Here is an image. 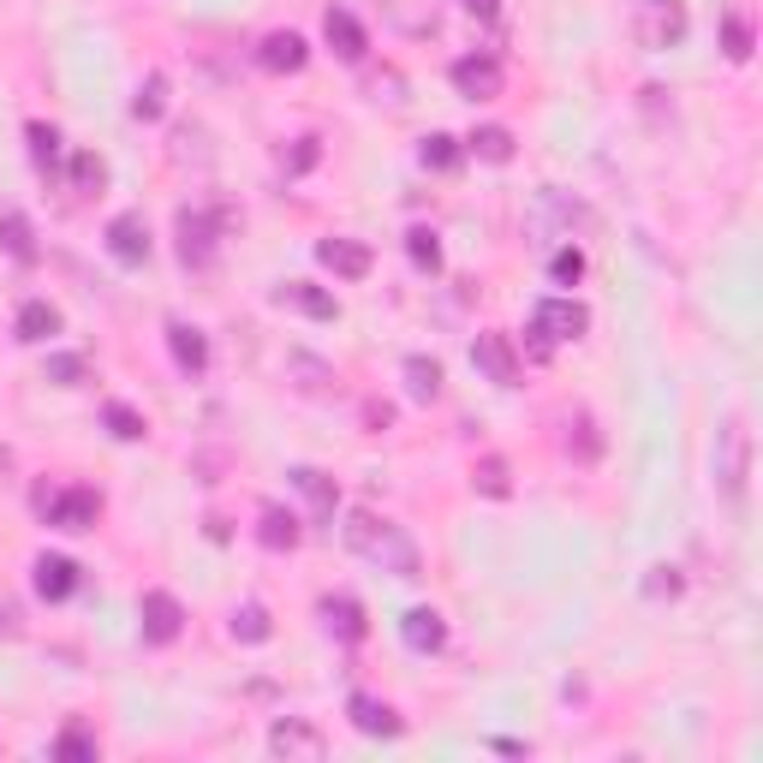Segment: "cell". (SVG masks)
Masks as SVG:
<instances>
[{
	"label": "cell",
	"instance_id": "5bb4252c",
	"mask_svg": "<svg viewBox=\"0 0 763 763\" xmlns=\"http://www.w3.org/2000/svg\"><path fill=\"white\" fill-rule=\"evenodd\" d=\"M275 304H292V311H304V316H316V322H334V316H341L334 292H322V287H311V281H287V287H275Z\"/></svg>",
	"mask_w": 763,
	"mask_h": 763
},
{
	"label": "cell",
	"instance_id": "277c9868",
	"mask_svg": "<svg viewBox=\"0 0 763 763\" xmlns=\"http://www.w3.org/2000/svg\"><path fill=\"white\" fill-rule=\"evenodd\" d=\"M633 31L644 49H674L686 36V0H638Z\"/></svg>",
	"mask_w": 763,
	"mask_h": 763
},
{
	"label": "cell",
	"instance_id": "2e32d148",
	"mask_svg": "<svg viewBox=\"0 0 763 763\" xmlns=\"http://www.w3.org/2000/svg\"><path fill=\"white\" fill-rule=\"evenodd\" d=\"M168 346H173V358H180V370H191V376L209 370V341H203V329H191V322L173 316L168 322Z\"/></svg>",
	"mask_w": 763,
	"mask_h": 763
},
{
	"label": "cell",
	"instance_id": "603a6c76",
	"mask_svg": "<svg viewBox=\"0 0 763 763\" xmlns=\"http://www.w3.org/2000/svg\"><path fill=\"white\" fill-rule=\"evenodd\" d=\"M406 388H412V400L430 406L436 394H442V364L423 358V352H412V358H406Z\"/></svg>",
	"mask_w": 763,
	"mask_h": 763
},
{
	"label": "cell",
	"instance_id": "44dd1931",
	"mask_svg": "<svg viewBox=\"0 0 763 763\" xmlns=\"http://www.w3.org/2000/svg\"><path fill=\"white\" fill-rule=\"evenodd\" d=\"M0 245H7L19 262H36V233H31V222H24L12 203H0Z\"/></svg>",
	"mask_w": 763,
	"mask_h": 763
},
{
	"label": "cell",
	"instance_id": "f1b7e54d",
	"mask_svg": "<svg viewBox=\"0 0 763 763\" xmlns=\"http://www.w3.org/2000/svg\"><path fill=\"white\" fill-rule=\"evenodd\" d=\"M472 155H483V161H513V131L507 126H483V131H472Z\"/></svg>",
	"mask_w": 763,
	"mask_h": 763
},
{
	"label": "cell",
	"instance_id": "ab89813d",
	"mask_svg": "<svg viewBox=\"0 0 763 763\" xmlns=\"http://www.w3.org/2000/svg\"><path fill=\"white\" fill-rule=\"evenodd\" d=\"M549 275H555V281H561V287H572V281H579V275H584V257H579V251H555Z\"/></svg>",
	"mask_w": 763,
	"mask_h": 763
},
{
	"label": "cell",
	"instance_id": "484cf974",
	"mask_svg": "<svg viewBox=\"0 0 763 763\" xmlns=\"http://www.w3.org/2000/svg\"><path fill=\"white\" fill-rule=\"evenodd\" d=\"M131 114H138V120H161V114H168V78H161V72H150V78L138 84Z\"/></svg>",
	"mask_w": 763,
	"mask_h": 763
},
{
	"label": "cell",
	"instance_id": "d590c367",
	"mask_svg": "<svg viewBox=\"0 0 763 763\" xmlns=\"http://www.w3.org/2000/svg\"><path fill=\"white\" fill-rule=\"evenodd\" d=\"M101 418H108V430L120 436V442H143V418L131 412V406H120V400H114V406H108V412H101Z\"/></svg>",
	"mask_w": 763,
	"mask_h": 763
},
{
	"label": "cell",
	"instance_id": "ac0fdd59",
	"mask_svg": "<svg viewBox=\"0 0 763 763\" xmlns=\"http://www.w3.org/2000/svg\"><path fill=\"white\" fill-rule=\"evenodd\" d=\"M400 638L412 644L418 656H430V651H442V644H448V626H442V614H436V609H412L400 621Z\"/></svg>",
	"mask_w": 763,
	"mask_h": 763
},
{
	"label": "cell",
	"instance_id": "d6986e66",
	"mask_svg": "<svg viewBox=\"0 0 763 763\" xmlns=\"http://www.w3.org/2000/svg\"><path fill=\"white\" fill-rule=\"evenodd\" d=\"M346 716H352V728H358V733H400V716H394L382 698H370V692H352Z\"/></svg>",
	"mask_w": 763,
	"mask_h": 763
},
{
	"label": "cell",
	"instance_id": "1f68e13d",
	"mask_svg": "<svg viewBox=\"0 0 763 763\" xmlns=\"http://www.w3.org/2000/svg\"><path fill=\"white\" fill-rule=\"evenodd\" d=\"M567 453H579V460H584V465H591V460H597V453H603V436H597V423H591V418H584V412H579V418H572V423H567Z\"/></svg>",
	"mask_w": 763,
	"mask_h": 763
},
{
	"label": "cell",
	"instance_id": "83f0119b",
	"mask_svg": "<svg viewBox=\"0 0 763 763\" xmlns=\"http://www.w3.org/2000/svg\"><path fill=\"white\" fill-rule=\"evenodd\" d=\"M322 614H329V626L341 638H364V609L352 603V597H329V603H322Z\"/></svg>",
	"mask_w": 763,
	"mask_h": 763
},
{
	"label": "cell",
	"instance_id": "7c38bea8",
	"mask_svg": "<svg viewBox=\"0 0 763 763\" xmlns=\"http://www.w3.org/2000/svg\"><path fill=\"white\" fill-rule=\"evenodd\" d=\"M322 36H329V49L341 54V61H364V49H370V36H364V24L352 19L346 7H329V12H322Z\"/></svg>",
	"mask_w": 763,
	"mask_h": 763
},
{
	"label": "cell",
	"instance_id": "836d02e7",
	"mask_svg": "<svg viewBox=\"0 0 763 763\" xmlns=\"http://www.w3.org/2000/svg\"><path fill=\"white\" fill-rule=\"evenodd\" d=\"M54 752H61V757H84V763H96V752H101V745H96V733H90V728H61V740H54Z\"/></svg>",
	"mask_w": 763,
	"mask_h": 763
},
{
	"label": "cell",
	"instance_id": "9a60e30c",
	"mask_svg": "<svg viewBox=\"0 0 763 763\" xmlns=\"http://www.w3.org/2000/svg\"><path fill=\"white\" fill-rule=\"evenodd\" d=\"M292 483H299V495L311 502V519H316V525H329V519H334V502H341L334 477H329V472H316V465H299V472H292Z\"/></svg>",
	"mask_w": 763,
	"mask_h": 763
},
{
	"label": "cell",
	"instance_id": "74e56055",
	"mask_svg": "<svg viewBox=\"0 0 763 763\" xmlns=\"http://www.w3.org/2000/svg\"><path fill=\"white\" fill-rule=\"evenodd\" d=\"M72 180H78V191H101V180H108L101 155H78V161H72Z\"/></svg>",
	"mask_w": 763,
	"mask_h": 763
},
{
	"label": "cell",
	"instance_id": "5b68a950",
	"mask_svg": "<svg viewBox=\"0 0 763 763\" xmlns=\"http://www.w3.org/2000/svg\"><path fill=\"white\" fill-rule=\"evenodd\" d=\"M472 364L495 382V388H519V346H513V334L483 329L472 341Z\"/></svg>",
	"mask_w": 763,
	"mask_h": 763
},
{
	"label": "cell",
	"instance_id": "3957f363",
	"mask_svg": "<svg viewBox=\"0 0 763 763\" xmlns=\"http://www.w3.org/2000/svg\"><path fill=\"white\" fill-rule=\"evenodd\" d=\"M233 222V215H203V209H180V222H173V233H180V262L185 269H209L215 262V233H222Z\"/></svg>",
	"mask_w": 763,
	"mask_h": 763
},
{
	"label": "cell",
	"instance_id": "7bdbcfd3",
	"mask_svg": "<svg viewBox=\"0 0 763 763\" xmlns=\"http://www.w3.org/2000/svg\"><path fill=\"white\" fill-rule=\"evenodd\" d=\"M465 12L472 19H502V0H465Z\"/></svg>",
	"mask_w": 763,
	"mask_h": 763
},
{
	"label": "cell",
	"instance_id": "ba28073f",
	"mask_svg": "<svg viewBox=\"0 0 763 763\" xmlns=\"http://www.w3.org/2000/svg\"><path fill=\"white\" fill-rule=\"evenodd\" d=\"M138 621H143V644H173L185 633V609H180L173 591H143Z\"/></svg>",
	"mask_w": 763,
	"mask_h": 763
},
{
	"label": "cell",
	"instance_id": "7a4b0ae2",
	"mask_svg": "<svg viewBox=\"0 0 763 763\" xmlns=\"http://www.w3.org/2000/svg\"><path fill=\"white\" fill-rule=\"evenodd\" d=\"M716 477L733 507H745V483H752V430L740 418L722 423V448H716Z\"/></svg>",
	"mask_w": 763,
	"mask_h": 763
},
{
	"label": "cell",
	"instance_id": "cb8c5ba5",
	"mask_svg": "<svg viewBox=\"0 0 763 763\" xmlns=\"http://www.w3.org/2000/svg\"><path fill=\"white\" fill-rule=\"evenodd\" d=\"M472 490H477V495H490V502H507V495H513V472H507V460H502V453H490V460H477V472H472Z\"/></svg>",
	"mask_w": 763,
	"mask_h": 763
},
{
	"label": "cell",
	"instance_id": "30bf717a",
	"mask_svg": "<svg viewBox=\"0 0 763 763\" xmlns=\"http://www.w3.org/2000/svg\"><path fill=\"white\" fill-rule=\"evenodd\" d=\"M453 90L472 96V101H495L502 96V61H495V54H465V61H453Z\"/></svg>",
	"mask_w": 763,
	"mask_h": 763
},
{
	"label": "cell",
	"instance_id": "ee69618b",
	"mask_svg": "<svg viewBox=\"0 0 763 763\" xmlns=\"http://www.w3.org/2000/svg\"><path fill=\"white\" fill-rule=\"evenodd\" d=\"M364 418H370V430H388V423H394V406H370Z\"/></svg>",
	"mask_w": 763,
	"mask_h": 763
},
{
	"label": "cell",
	"instance_id": "d4e9b609",
	"mask_svg": "<svg viewBox=\"0 0 763 763\" xmlns=\"http://www.w3.org/2000/svg\"><path fill=\"white\" fill-rule=\"evenodd\" d=\"M54 329H61V311H54L49 299H31L19 311V341H49Z\"/></svg>",
	"mask_w": 763,
	"mask_h": 763
},
{
	"label": "cell",
	"instance_id": "8d00e7d4",
	"mask_svg": "<svg viewBox=\"0 0 763 763\" xmlns=\"http://www.w3.org/2000/svg\"><path fill=\"white\" fill-rule=\"evenodd\" d=\"M423 161H430V168H453V161H460V143H453L448 131H430V138H423Z\"/></svg>",
	"mask_w": 763,
	"mask_h": 763
},
{
	"label": "cell",
	"instance_id": "4316f807",
	"mask_svg": "<svg viewBox=\"0 0 763 763\" xmlns=\"http://www.w3.org/2000/svg\"><path fill=\"white\" fill-rule=\"evenodd\" d=\"M257 537L269 542V549H292V542H299V519H292V513H281V507H262Z\"/></svg>",
	"mask_w": 763,
	"mask_h": 763
},
{
	"label": "cell",
	"instance_id": "9c48e42d",
	"mask_svg": "<svg viewBox=\"0 0 763 763\" xmlns=\"http://www.w3.org/2000/svg\"><path fill=\"white\" fill-rule=\"evenodd\" d=\"M269 752H275V757H304V763H316V757H329V740H322V728H311L304 716H281V722L269 728Z\"/></svg>",
	"mask_w": 763,
	"mask_h": 763
},
{
	"label": "cell",
	"instance_id": "f546056e",
	"mask_svg": "<svg viewBox=\"0 0 763 763\" xmlns=\"http://www.w3.org/2000/svg\"><path fill=\"white\" fill-rule=\"evenodd\" d=\"M275 626H269V609L262 603H245V609H233V638H245V644H262Z\"/></svg>",
	"mask_w": 763,
	"mask_h": 763
},
{
	"label": "cell",
	"instance_id": "6da1fadb",
	"mask_svg": "<svg viewBox=\"0 0 763 763\" xmlns=\"http://www.w3.org/2000/svg\"><path fill=\"white\" fill-rule=\"evenodd\" d=\"M346 549L364 555V561L382 567V572H394V579H418V572H423L418 542L406 537L394 519H376L370 507H352L346 513Z\"/></svg>",
	"mask_w": 763,
	"mask_h": 763
},
{
	"label": "cell",
	"instance_id": "8992f818",
	"mask_svg": "<svg viewBox=\"0 0 763 763\" xmlns=\"http://www.w3.org/2000/svg\"><path fill=\"white\" fill-rule=\"evenodd\" d=\"M591 329V311H584L579 299H542L537 316H531V334H542V341H579V334Z\"/></svg>",
	"mask_w": 763,
	"mask_h": 763
},
{
	"label": "cell",
	"instance_id": "60d3db41",
	"mask_svg": "<svg viewBox=\"0 0 763 763\" xmlns=\"http://www.w3.org/2000/svg\"><path fill=\"white\" fill-rule=\"evenodd\" d=\"M651 597H680V572H674V567H656V579H651Z\"/></svg>",
	"mask_w": 763,
	"mask_h": 763
},
{
	"label": "cell",
	"instance_id": "e0dca14e",
	"mask_svg": "<svg viewBox=\"0 0 763 763\" xmlns=\"http://www.w3.org/2000/svg\"><path fill=\"white\" fill-rule=\"evenodd\" d=\"M257 61L269 66V72H299L304 61H311V49H304V36H299V31H275V36H262Z\"/></svg>",
	"mask_w": 763,
	"mask_h": 763
},
{
	"label": "cell",
	"instance_id": "7402d4cb",
	"mask_svg": "<svg viewBox=\"0 0 763 763\" xmlns=\"http://www.w3.org/2000/svg\"><path fill=\"white\" fill-rule=\"evenodd\" d=\"M287 376L299 382L304 394H329V382H334V364L311 358V352H287Z\"/></svg>",
	"mask_w": 763,
	"mask_h": 763
},
{
	"label": "cell",
	"instance_id": "4fadbf2b",
	"mask_svg": "<svg viewBox=\"0 0 763 763\" xmlns=\"http://www.w3.org/2000/svg\"><path fill=\"white\" fill-rule=\"evenodd\" d=\"M108 251L120 257V262H143L150 257V227H143V215H114L108 222Z\"/></svg>",
	"mask_w": 763,
	"mask_h": 763
},
{
	"label": "cell",
	"instance_id": "e575fe53",
	"mask_svg": "<svg viewBox=\"0 0 763 763\" xmlns=\"http://www.w3.org/2000/svg\"><path fill=\"white\" fill-rule=\"evenodd\" d=\"M722 42H728V61H752V24H745V12H728Z\"/></svg>",
	"mask_w": 763,
	"mask_h": 763
},
{
	"label": "cell",
	"instance_id": "8fae6325",
	"mask_svg": "<svg viewBox=\"0 0 763 763\" xmlns=\"http://www.w3.org/2000/svg\"><path fill=\"white\" fill-rule=\"evenodd\" d=\"M316 262H322V269H334L341 281H364L376 257H370V245H364V239H322Z\"/></svg>",
	"mask_w": 763,
	"mask_h": 763
},
{
	"label": "cell",
	"instance_id": "f35d334b",
	"mask_svg": "<svg viewBox=\"0 0 763 763\" xmlns=\"http://www.w3.org/2000/svg\"><path fill=\"white\" fill-rule=\"evenodd\" d=\"M84 376V358H78V352H54V358H49V382H61V388H72V382H78Z\"/></svg>",
	"mask_w": 763,
	"mask_h": 763
},
{
	"label": "cell",
	"instance_id": "b9f144b4",
	"mask_svg": "<svg viewBox=\"0 0 763 763\" xmlns=\"http://www.w3.org/2000/svg\"><path fill=\"white\" fill-rule=\"evenodd\" d=\"M311 161H316V138H299V150H292V161H287V168H292V173H304V168H311Z\"/></svg>",
	"mask_w": 763,
	"mask_h": 763
},
{
	"label": "cell",
	"instance_id": "d6a6232c",
	"mask_svg": "<svg viewBox=\"0 0 763 763\" xmlns=\"http://www.w3.org/2000/svg\"><path fill=\"white\" fill-rule=\"evenodd\" d=\"M406 251H412V262H418V269H442V245H436V233L430 227H412V233H406Z\"/></svg>",
	"mask_w": 763,
	"mask_h": 763
},
{
	"label": "cell",
	"instance_id": "ffe728a7",
	"mask_svg": "<svg viewBox=\"0 0 763 763\" xmlns=\"http://www.w3.org/2000/svg\"><path fill=\"white\" fill-rule=\"evenodd\" d=\"M36 591L49 597V603H61V597L78 591V567H72L66 555H42L36 561Z\"/></svg>",
	"mask_w": 763,
	"mask_h": 763
},
{
	"label": "cell",
	"instance_id": "52a82bcc",
	"mask_svg": "<svg viewBox=\"0 0 763 763\" xmlns=\"http://www.w3.org/2000/svg\"><path fill=\"white\" fill-rule=\"evenodd\" d=\"M36 507H42V519L49 525H61V531H90L96 525V490H61V495H36Z\"/></svg>",
	"mask_w": 763,
	"mask_h": 763
},
{
	"label": "cell",
	"instance_id": "4dcf8cb0",
	"mask_svg": "<svg viewBox=\"0 0 763 763\" xmlns=\"http://www.w3.org/2000/svg\"><path fill=\"white\" fill-rule=\"evenodd\" d=\"M24 138H31V161H36L42 173H49L54 161H61V131H54V126L31 120V126H24Z\"/></svg>",
	"mask_w": 763,
	"mask_h": 763
}]
</instances>
